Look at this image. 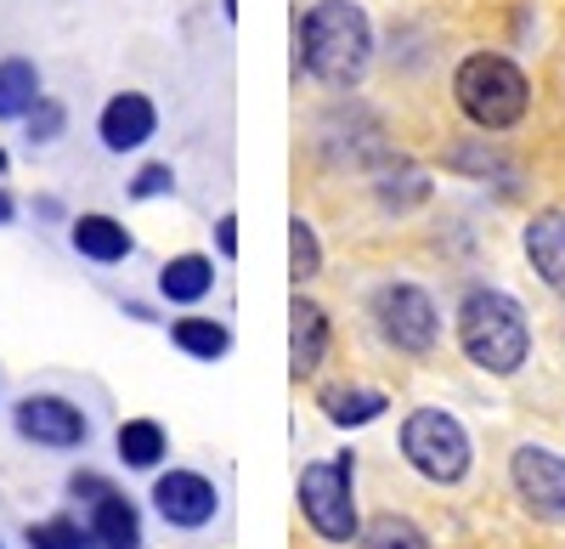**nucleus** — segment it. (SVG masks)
Returning <instances> with one entry per match:
<instances>
[{"label":"nucleus","mask_w":565,"mask_h":549,"mask_svg":"<svg viewBox=\"0 0 565 549\" xmlns=\"http://www.w3.org/2000/svg\"><path fill=\"white\" fill-rule=\"evenodd\" d=\"M452 103L476 130H514L532 108V80L503 52H469L452 74Z\"/></svg>","instance_id":"nucleus-3"},{"label":"nucleus","mask_w":565,"mask_h":549,"mask_svg":"<svg viewBox=\"0 0 565 549\" xmlns=\"http://www.w3.org/2000/svg\"><path fill=\"white\" fill-rule=\"evenodd\" d=\"M7 170H12V154H7V148H0V176H7Z\"/></svg>","instance_id":"nucleus-33"},{"label":"nucleus","mask_w":565,"mask_h":549,"mask_svg":"<svg viewBox=\"0 0 565 549\" xmlns=\"http://www.w3.org/2000/svg\"><path fill=\"white\" fill-rule=\"evenodd\" d=\"M328 340H334V329H328V312L306 295H295L289 306V374L295 380H311L322 369L328 357Z\"/></svg>","instance_id":"nucleus-13"},{"label":"nucleus","mask_w":565,"mask_h":549,"mask_svg":"<svg viewBox=\"0 0 565 549\" xmlns=\"http://www.w3.org/2000/svg\"><path fill=\"white\" fill-rule=\"evenodd\" d=\"M12 431L45 453H79L90 442V414L57 391H29L12 402Z\"/></svg>","instance_id":"nucleus-7"},{"label":"nucleus","mask_w":565,"mask_h":549,"mask_svg":"<svg viewBox=\"0 0 565 549\" xmlns=\"http://www.w3.org/2000/svg\"><path fill=\"white\" fill-rule=\"evenodd\" d=\"M402 460L436 487H452L469 476L476 465V447H469V431L447 414V408H413L402 420Z\"/></svg>","instance_id":"nucleus-5"},{"label":"nucleus","mask_w":565,"mask_h":549,"mask_svg":"<svg viewBox=\"0 0 565 549\" xmlns=\"http://www.w3.org/2000/svg\"><path fill=\"white\" fill-rule=\"evenodd\" d=\"M322 154L334 159V165H356V170H373L391 148H385V130L380 119H373L367 108L356 103H340L334 114L322 119Z\"/></svg>","instance_id":"nucleus-10"},{"label":"nucleus","mask_w":565,"mask_h":549,"mask_svg":"<svg viewBox=\"0 0 565 549\" xmlns=\"http://www.w3.org/2000/svg\"><path fill=\"white\" fill-rule=\"evenodd\" d=\"M63 130H68V108H63V97L45 91L23 119V136H29V148H52V142H63Z\"/></svg>","instance_id":"nucleus-26"},{"label":"nucleus","mask_w":565,"mask_h":549,"mask_svg":"<svg viewBox=\"0 0 565 549\" xmlns=\"http://www.w3.org/2000/svg\"><path fill=\"white\" fill-rule=\"evenodd\" d=\"M452 329H458V346L463 357L476 362L481 374H521L526 369V357H532V324H526V312L514 295L503 289H469L458 300V317H452Z\"/></svg>","instance_id":"nucleus-2"},{"label":"nucleus","mask_w":565,"mask_h":549,"mask_svg":"<svg viewBox=\"0 0 565 549\" xmlns=\"http://www.w3.org/2000/svg\"><path fill=\"white\" fill-rule=\"evenodd\" d=\"M317 272H322V239H317V226L306 215H295L289 221V278L306 289Z\"/></svg>","instance_id":"nucleus-24"},{"label":"nucleus","mask_w":565,"mask_h":549,"mask_svg":"<svg viewBox=\"0 0 565 549\" xmlns=\"http://www.w3.org/2000/svg\"><path fill=\"white\" fill-rule=\"evenodd\" d=\"M300 516L322 543H356L362 516H356V453H334V460H311L300 471Z\"/></svg>","instance_id":"nucleus-4"},{"label":"nucleus","mask_w":565,"mask_h":549,"mask_svg":"<svg viewBox=\"0 0 565 549\" xmlns=\"http://www.w3.org/2000/svg\"><path fill=\"white\" fill-rule=\"evenodd\" d=\"M159 136V103L148 97V91H114V97L103 103L97 114V142L108 154H141Z\"/></svg>","instance_id":"nucleus-11"},{"label":"nucleus","mask_w":565,"mask_h":549,"mask_svg":"<svg viewBox=\"0 0 565 549\" xmlns=\"http://www.w3.org/2000/svg\"><path fill=\"white\" fill-rule=\"evenodd\" d=\"M0 549H7V543H0Z\"/></svg>","instance_id":"nucleus-34"},{"label":"nucleus","mask_w":565,"mask_h":549,"mask_svg":"<svg viewBox=\"0 0 565 549\" xmlns=\"http://www.w3.org/2000/svg\"><path fill=\"white\" fill-rule=\"evenodd\" d=\"M114 447H119V465L125 471H159L170 460V436L159 420H125L114 431Z\"/></svg>","instance_id":"nucleus-20"},{"label":"nucleus","mask_w":565,"mask_h":549,"mask_svg":"<svg viewBox=\"0 0 565 549\" xmlns=\"http://www.w3.org/2000/svg\"><path fill=\"white\" fill-rule=\"evenodd\" d=\"M317 408H322V420H328V425L362 431V425H373V420H385L391 397H385V391H373V386H328V391L317 397Z\"/></svg>","instance_id":"nucleus-18"},{"label":"nucleus","mask_w":565,"mask_h":549,"mask_svg":"<svg viewBox=\"0 0 565 549\" xmlns=\"http://www.w3.org/2000/svg\"><path fill=\"white\" fill-rule=\"evenodd\" d=\"M509 482L514 493H521V505L543 521H565V460L537 442L526 447H514V460H509Z\"/></svg>","instance_id":"nucleus-9"},{"label":"nucleus","mask_w":565,"mask_h":549,"mask_svg":"<svg viewBox=\"0 0 565 549\" xmlns=\"http://www.w3.org/2000/svg\"><path fill=\"white\" fill-rule=\"evenodd\" d=\"M68 250L90 266H125L136 255V233L108 210H85L68 221Z\"/></svg>","instance_id":"nucleus-12"},{"label":"nucleus","mask_w":565,"mask_h":549,"mask_svg":"<svg viewBox=\"0 0 565 549\" xmlns=\"http://www.w3.org/2000/svg\"><path fill=\"white\" fill-rule=\"evenodd\" d=\"M373 199H380V210H391V215H407V210H418L424 199H430V176L402 154H385L380 165H373Z\"/></svg>","instance_id":"nucleus-16"},{"label":"nucleus","mask_w":565,"mask_h":549,"mask_svg":"<svg viewBox=\"0 0 565 549\" xmlns=\"http://www.w3.org/2000/svg\"><path fill=\"white\" fill-rule=\"evenodd\" d=\"M103 493H114V482L103 471H74L68 476V498H79V505H97Z\"/></svg>","instance_id":"nucleus-28"},{"label":"nucleus","mask_w":565,"mask_h":549,"mask_svg":"<svg viewBox=\"0 0 565 549\" xmlns=\"http://www.w3.org/2000/svg\"><path fill=\"white\" fill-rule=\"evenodd\" d=\"M45 97V80L34 57H0V125H23L29 108Z\"/></svg>","instance_id":"nucleus-19"},{"label":"nucleus","mask_w":565,"mask_h":549,"mask_svg":"<svg viewBox=\"0 0 565 549\" xmlns=\"http://www.w3.org/2000/svg\"><path fill=\"white\" fill-rule=\"evenodd\" d=\"M526 261L554 295H565V210H537L526 221Z\"/></svg>","instance_id":"nucleus-15"},{"label":"nucleus","mask_w":565,"mask_h":549,"mask_svg":"<svg viewBox=\"0 0 565 549\" xmlns=\"http://www.w3.org/2000/svg\"><path fill=\"white\" fill-rule=\"evenodd\" d=\"M130 204H153V199H170L175 193V165L170 159H148L136 176H130Z\"/></svg>","instance_id":"nucleus-27"},{"label":"nucleus","mask_w":565,"mask_h":549,"mask_svg":"<svg viewBox=\"0 0 565 549\" xmlns=\"http://www.w3.org/2000/svg\"><path fill=\"white\" fill-rule=\"evenodd\" d=\"M447 165H452V170H463V176H481V181L492 176L503 193L514 188V170H509V165H503V154H498V148H487V142H458V148L447 154Z\"/></svg>","instance_id":"nucleus-25"},{"label":"nucleus","mask_w":565,"mask_h":549,"mask_svg":"<svg viewBox=\"0 0 565 549\" xmlns=\"http://www.w3.org/2000/svg\"><path fill=\"white\" fill-rule=\"evenodd\" d=\"M34 215H40V221H63V204L45 193V199H34Z\"/></svg>","instance_id":"nucleus-30"},{"label":"nucleus","mask_w":565,"mask_h":549,"mask_svg":"<svg viewBox=\"0 0 565 549\" xmlns=\"http://www.w3.org/2000/svg\"><path fill=\"white\" fill-rule=\"evenodd\" d=\"M170 346L186 351L193 362H221L232 351V329L221 324V317H175V324H170Z\"/></svg>","instance_id":"nucleus-21"},{"label":"nucleus","mask_w":565,"mask_h":549,"mask_svg":"<svg viewBox=\"0 0 565 549\" xmlns=\"http://www.w3.org/2000/svg\"><path fill=\"white\" fill-rule=\"evenodd\" d=\"M367 317H373V335L402 357H430L441 346V312L418 284H402V278L380 284L367 295Z\"/></svg>","instance_id":"nucleus-6"},{"label":"nucleus","mask_w":565,"mask_h":549,"mask_svg":"<svg viewBox=\"0 0 565 549\" xmlns=\"http://www.w3.org/2000/svg\"><path fill=\"white\" fill-rule=\"evenodd\" d=\"M23 543L29 549H90V527L79 516H45V521H29Z\"/></svg>","instance_id":"nucleus-23"},{"label":"nucleus","mask_w":565,"mask_h":549,"mask_svg":"<svg viewBox=\"0 0 565 549\" xmlns=\"http://www.w3.org/2000/svg\"><path fill=\"white\" fill-rule=\"evenodd\" d=\"M356 543H362V549H430L424 527L407 521V516H373V521L356 532Z\"/></svg>","instance_id":"nucleus-22"},{"label":"nucleus","mask_w":565,"mask_h":549,"mask_svg":"<svg viewBox=\"0 0 565 549\" xmlns=\"http://www.w3.org/2000/svg\"><path fill=\"white\" fill-rule=\"evenodd\" d=\"M18 221V199H12V188H0V226H12Z\"/></svg>","instance_id":"nucleus-31"},{"label":"nucleus","mask_w":565,"mask_h":549,"mask_svg":"<svg viewBox=\"0 0 565 549\" xmlns=\"http://www.w3.org/2000/svg\"><path fill=\"white\" fill-rule=\"evenodd\" d=\"M85 527H90V549H141V510L114 487L97 505H85Z\"/></svg>","instance_id":"nucleus-14"},{"label":"nucleus","mask_w":565,"mask_h":549,"mask_svg":"<svg viewBox=\"0 0 565 549\" xmlns=\"http://www.w3.org/2000/svg\"><path fill=\"white\" fill-rule=\"evenodd\" d=\"M215 250H221V261H238V215H221L215 221Z\"/></svg>","instance_id":"nucleus-29"},{"label":"nucleus","mask_w":565,"mask_h":549,"mask_svg":"<svg viewBox=\"0 0 565 549\" xmlns=\"http://www.w3.org/2000/svg\"><path fill=\"white\" fill-rule=\"evenodd\" d=\"M148 498L164 516V527H175V532H199L221 516V487L204 471H159Z\"/></svg>","instance_id":"nucleus-8"},{"label":"nucleus","mask_w":565,"mask_h":549,"mask_svg":"<svg viewBox=\"0 0 565 549\" xmlns=\"http://www.w3.org/2000/svg\"><path fill=\"white\" fill-rule=\"evenodd\" d=\"M295 57L328 91H356L373 63V23L356 0H311L295 23Z\"/></svg>","instance_id":"nucleus-1"},{"label":"nucleus","mask_w":565,"mask_h":549,"mask_svg":"<svg viewBox=\"0 0 565 549\" xmlns=\"http://www.w3.org/2000/svg\"><path fill=\"white\" fill-rule=\"evenodd\" d=\"M221 12H226V23H238V0H221Z\"/></svg>","instance_id":"nucleus-32"},{"label":"nucleus","mask_w":565,"mask_h":549,"mask_svg":"<svg viewBox=\"0 0 565 549\" xmlns=\"http://www.w3.org/2000/svg\"><path fill=\"white\" fill-rule=\"evenodd\" d=\"M210 289H215V261L199 255V250L170 255V261L159 266V295H164L170 306H199V300H210Z\"/></svg>","instance_id":"nucleus-17"}]
</instances>
